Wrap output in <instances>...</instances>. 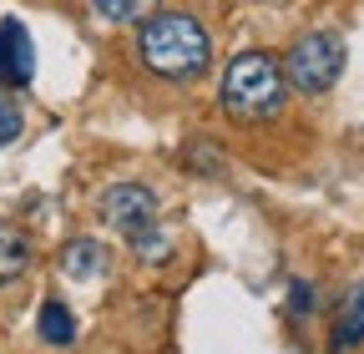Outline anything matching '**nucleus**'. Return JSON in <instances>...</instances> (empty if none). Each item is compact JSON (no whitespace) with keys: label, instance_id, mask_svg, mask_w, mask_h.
Returning a JSON list of instances; mask_svg holds the SVG:
<instances>
[{"label":"nucleus","instance_id":"nucleus-10","mask_svg":"<svg viewBox=\"0 0 364 354\" xmlns=\"http://www.w3.org/2000/svg\"><path fill=\"white\" fill-rule=\"evenodd\" d=\"M91 6H97V16L112 21V26H136V21H147L157 11V0H91Z\"/></svg>","mask_w":364,"mask_h":354},{"label":"nucleus","instance_id":"nucleus-8","mask_svg":"<svg viewBox=\"0 0 364 354\" xmlns=\"http://www.w3.org/2000/svg\"><path fill=\"white\" fill-rule=\"evenodd\" d=\"M31 269V238L21 228H0V289Z\"/></svg>","mask_w":364,"mask_h":354},{"label":"nucleus","instance_id":"nucleus-11","mask_svg":"<svg viewBox=\"0 0 364 354\" xmlns=\"http://www.w3.org/2000/svg\"><path fill=\"white\" fill-rule=\"evenodd\" d=\"M21 127H26V122H21V107H16L6 92H0V147L16 142V137H21Z\"/></svg>","mask_w":364,"mask_h":354},{"label":"nucleus","instance_id":"nucleus-1","mask_svg":"<svg viewBox=\"0 0 364 354\" xmlns=\"http://www.w3.org/2000/svg\"><path fill=\"white\" fill-rule=\"evenodd\" d=\"M136 51H142V66H147L152 76L198 81V76L208 71V61H213V41H208V31H203L193 16L167 11V16H147Z\"/></svg>","mask_w":364,"mask_h":354},{"label":"nucleus","instance_id":"nucleus-7","mask_svg":"<svg viewBox=\"0 0 364 354\" xmlns=\"http://www.w3.org/2000/svg\"><path fill=\"white\" fill-rule=\"evenodd\" d=\"M359 339H364V284L349 289V299H344V309H339V319H334V334H329V349L344 354V349L359 344Z\"/></svg>","mask_w":364,"mask_h":354},{"label":"nucleus","instance_id":"nucleus-9","mask_svg":"<svg viewBox=\"0 0 364 354\" xmlns=\"http://www.w3.org/2000/svg\"><path fill=\"white\" fill-rule=\"evenodd\" d=\"M36 329H41L46 344H71V339H76V319H71V309H66L61 299H46V304H41Z\"/></svg>","mask_w":364,"mask_h":354},{"label":"nucleus","instance_id":"nucleus-12","mask_svg":"<svg viewBox=\"0 0 364 354\" xmlns=\"http://www.w3.org/2000/svg\"><path fill=\"white\" fill-rule=\"evenodd\" d=\"M289 309H294L299 319L314 314V289H309V284H294V289H289Z\"/></svg>","mask_w":364,"mask_h":354},{"label":"nucleus","instance_id":"nucleus-6","mask_svg":"<svg viewBox=\"0 0 364 354\" xmlns=\"http://www.w3.org/2000/svg\"><path fill=\"white\" fill-rule=\"evenodd\" d=\"M107 269H112V253L97 238H71L61 248V274L66 279H102Z\"/></svg>","mask_w":364,"mask_h":354},{"label":"nucleus","instance_id":"nucleus-5","mask_svg":"<svg viewBox=\"0 0 364 354\" xmlns=\"http://www.w3.org/2000/svg\"><path fill=\"white\" fill-rule=\"evenodd\" d=\"M36 76V46L21 21H0V86H31Z\"/></svg>","mask_w":364,"mask_h":354},{"label":"nucleus","instance_id":"nucleus-3","mask_svg":"<svg viewBox=\"0 0 364 354\" xmlns=\"http://www.w3.org/2000/svg\"><path fill=\"white\" fill-rule=\"evenodd\" d=\"M102 218L107 228H117L142 258H162L167 253V233L157 228V198L142 183H117L102 193Z\"/></svg>","mask_w":364,"mask_h":354},{"label":"nucleus","instance_id":"nucleus-2","mask_svg":"<svg viewBox=\"0 0 364 354\" xmlns=\"http://www.w3.org/2000/svg\"><path fill=\"white\" fill-rule=\"evenodd\" d=\"M289 76L268 51H243L223 71V112L233 122H268L284 112Z\"/></svg>","mask_w":364,"mask_h":354},{"label":"nucleus","instance_id":"nucleus-4","mask_svg":"<svg viewBox=\"0 0 364 354\" xmlns=\"http://www.w3.org/2000/svg\"><path fill=\"white\" fill-rule=\"evenodd\" d=\"M344 71V41L334 31H309L294 41V51L284 61V76L299 86L304 97H318V92H329V86L339 81Z\"/></svg>","mask_w":364,"mask_h":354}]
</instances>
